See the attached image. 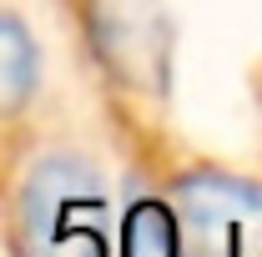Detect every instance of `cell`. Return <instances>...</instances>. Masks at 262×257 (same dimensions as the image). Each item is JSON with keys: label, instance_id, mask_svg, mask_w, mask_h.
<instances>
[{"label": "cell", "instance_id": "2", "mask_svg": "<svg viewBox=\"0 0 262 257\" xmlns=\"http://www.w3.org/2000/svg\"><path fill=\"white\" fill-rule=\"evenodd\" d=\"M35 86V46L20 20L0 15V116L20 111Z\"/></svg>", "mask_w": 262, "mask_h": 257}, {"label": "cell", "instance_id": "1", "mask_svg": "<svg viewBox=\"0 0 262 257\" xmlns=\"http://www.w3.org/2000/svg\"><path fill=\"white\" fill-rule=\"evenodd\" d=\"M101 232H106V207L96 172L56 161L31 182L26 237L35 257H101Z\"/></svg>", "mask_w": 262, "mask_h": 257}]
</instances>
